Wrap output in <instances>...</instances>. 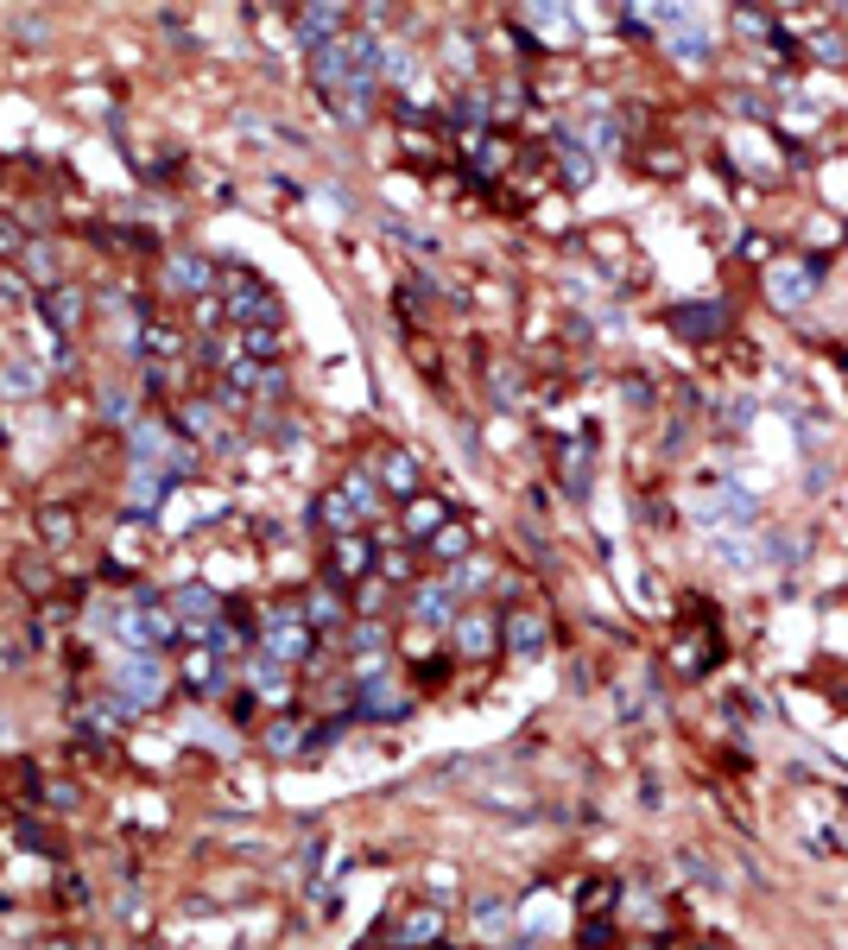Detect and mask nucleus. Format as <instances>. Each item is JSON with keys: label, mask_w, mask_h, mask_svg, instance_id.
<instances>
[{"label": "nucleus", "mask_w": 848, "mask_h": 950, "mask_svg": "<svg viewBox=\"0 0 848 950\" xmlns=\"http://www.w3.org/2000/svg\"><path fill=\"white\" fill-rule=\"evenodd\" d=\"M431 551H438L443 564H456V558H469V533H463V526L450 520V526H443L438 539H431Z\"/></svg>", "instance_id": "21"}, {"label": "nucleus", "mask_w": 848, "mask_h": 950, "mask_svg": "<svg viewBox=\"0 0 848 950\" xmlns=\"http://www.w3.org/2000/svg\"><path fill=\"white\" fill-rule=\"evenodd\" d=\"M311 83H317V96L324 102H336L349 83H355V71H349V51H342V38H330V45H317L311 51Z\"/></svg>", "instance_id": "3"}, {"label": "nucleus", "mask_w": 848, "mask_h": 950, "mask_svg": "<svg viewBox=\"0 0 848 950\" xmlns=\"http://www.w3.org/2000/svg\"><path fill=\"white\" fill-rule=\"evenodd\" d=\"M501 640H507V653L539 659V653H545V622H539L532 609H514V615H507V627H501Z\"/></svg>", "instance_id": "6"}, {"label": "nucleus", "mask_w": 848, "mask_h": 950, "mask_svg": "<svg viewBox=\"0 0 848 950\" xmlns=\"http://www.w3.org/2000/svg\"><path fill=\"white\" fill-rule=\"evenodd\" d=\"M716 551H722V564H735V571H747V564H754L747 539H716Z\"/></svg>", "instance_id": "26"}, {"label": "nucleus", "mask_w": 848, "mask_h": 950, "mask_svg": "<svg viewBox=\"0 0 848 950\" xmlns=\"http://www.w3.org/2000/svg\"><path fill=\"white\" fill-rule=\"evenodd\" d=\"M526 26H539V33H570V13H557V7H532Z\"/></svg>", "instance_id": "24"}, {"label": "nucleus", "mask_w": 848, "mask_h": 950, "mask_svg": "<svg viewBox=\"0 0 848 950\" xmlns=\"http://www.w3.org/2000/svg\"><path fill=\"white\" fill-rule=\"evenodd\" d=\"M45 533H51V539H64V533H76V520H64V513L51 508V513H45Z\"/></svg>", "instance_id": "31"}, {"label": "nucleus", "mask_w": 848, "mask_h": 950, "mask_svg": "<svg viewBox=\"0 0 848 950\" xmlns=\"http://www.w3.org/2000/svg\"><path fill=\"white\" fill-rule=\"evenodd\" d=\"M678 329H691V336H709V329H716V311H678Z\"/></svg>", "instance_id": "27"}, {"label": "nucleus", "mask_w": 848, "mask_h": 950, "mask_svg": "<svg viewBox=\"0 0 848 950\" xmlns=\"http://www.w3.org/2000/svg\"><path fill=\"white\" fill-rule=\"evenodd\" d=\"M443 526H450V508H443L438 495H412V501H406V533H412V539H425V533L438 539Z\"/></svg>", "instance_id": "11"}, {"label": "nucleus", "mask_w": 848, "mask_h": 950, "mask_svg": "<svg viewBox=\"0 0 848 950\" xmlns=\"http://www.w3.org/2000/svg\"><path fill=\"white\" fill-rule=\"evenodd\" d=\"M222 311H228L235 324H248V329H260V324L279 329V298H273V286L254 279V273H235V286H228V298H222Z\"/></svg>", "instance_id": "1"}, {"label": "nucleus", "mask_w": 848, "mask_h": 950, "mask_svg": "<svg viewBox=\"0 0 848 950\" xmlns=\"http://www.w3.org/2000/svg\"><path fill=\"white\" fill-rule=\"evenodd\" d=\"M298 38L317 51V45H330L342 38V7H298Z\"/></svg>", "instance_id": "9"}, {"label": "nucleus", "mask_w": 848, "mask_h": 950, "mask_svg": "<svg viewBox=\"0 0 848 950\" xmlns=\"http://www.w3.org/2000/svg\"><path fill=\"white\" fill-rule=\"evenodd\" d=\"M26 298V279H13V273H0V304H20Z\"/></svg>", "instance_id": "30"}, {"label": "nucleus", "mask_w": 848, "mask_h": 950, "mask_svg": "<svg viewBox=\"0 0 848 950\" xmlns=\"http://www.w3.org/2000/svg\"><path fill=\"white\" fill-rule=\"evenodd\" d=\"M438 925H443L438 907H412V913L400 918V932H393V938H400V945H418V938H438Z\"/></svg>", "instance_id": "19"}, {"label": "nucleus", "mask_w": 848, "mask_h": 950, "mask_svg": "<svg viewBox=\"0 0 848 950\" xmlns=\"http://www.w3.org/2000/svg\"><path fill=\"white\" fill-rule=\"evenodd\" d=\"M114 691L127 697V703H159V697H165V665H159L147 647H134L127 665H121V678H114Z\"/></svg>", "instance_id": "2"}, {"label": "nucleus", "mask_w": 848, "mask_h": 950, "mask_svg": "<svg viewBox=\"0 0 848 950\" xmlns=\"http://www.w3.org/2000/svg\"><path fill=\"white\" fill-rule=\"evenodd\" d=\"M456 640H463V653H488L494 627H488V622H463V627H456Z\"/></svg>", "instance_id": "23"}, {"label": "nucleus", "mask_w": 848, "mask_h": 950, "mask_svg": "<svg viewBox=\"0 0 848 950\" xmlns=\"http://www.w3.org/2000/svg\"><path fill=\"white\" fill-rule=\"evenodd\" d=\"M210 279H216V266H210L203 254H172L165 260V286H172V292L197 298V292H210Z\"/></svg>", "instance_id": "5"}, {"label": "nucleus", "mask_w": 848, "mask_h": 950, "mask_svg": "<svg viewBox=\"0 0 848 950\" xmlns=\"http://www.w3.org/2000/svg\"><path fill=\"white\" fill-rule=\"evenodd\" d=\"M716 495H722V501H703V520H722V513H729V520H754V495H747V488H716Z\"/></svg>", "instance_id": "16"}, {"label": "nucleus", "mask_w": 848, "mask_h": 950, "mask_svg": "<svg viewBox=\"0 0 848 950\" xmlns=\"http://www.w3.org/2000/svg\"><path fill=\"white\" fill-rule=\"evenodd\" d=\"M317 520H324V526H336V533H355V520H362V513L349 508V495H342V488H336L330 501H324V508H317Z\"/></svg>", "instance_id": "20"}, {"label": "nucleus", "mask_w": 848, "mask_h": 950, "mask_svg": "<svg viewBox=\"0 0 848 950\" xmlns=\"http://www.w3.org/2000/svg\"><path fill=\"white\" fill-rule=\"evenodd\" d=\"M412 615H418V622H450V615H456V589L450 584H418L412 589Z\"/></svg>", "instance_id": "12"}, {"label": "nucleus", "mask_w": 848, "mask_h": 950, "mask_svg": "<svg viewBox=\"0 0 848 950\" xmlns=\"http://www.w3.org/2000/svg\"><path fill=\"white\" fill-rule=\"evenodd\" d=\"M45 317H51L58 329H71L76 317H83V292H71V286H51V292H45Z\"/></svg>", "instance_id": "17"}, {"label": "nucleus", "mask_w": 848, "mask_h": 950, "mask_svg": "<svg viewBox=\"0 0 848 950\" xmlns=\"http://www.w3.org/2000/svg\"><path fill=\"white\" fill-rule=\"evenodd\" d=\"M311 622H342V602H336V596H317V602H311Z\"/></svg>", "instance_id": "28"}, {"label": "nucleus", "mask_w": 848, "mask_h": 950, "mask_svg": "<svg viewBox=\"0 0 848 950\" xmlns=\"http://www.w3.org/2000/svg\"><path fill=\"white\" fill-rule=\"evenodd\" d=\"M671 51H678L684 64H703V58H709V38H703V26L691 20V13H671Z\"/></svg>", "instance_id": "13"}, {"label": "nucleus", "mask_w": 848, "mask_h": 950, "mask_svg": "<svg viewBox=\"0 0 848 950\" xmlns=\"http://www.w3.org/2000/svg\"><path fill=\"white\" fill-rule=\"evenodd\" d=\"M102 412H109V418H134V400H127V393H102Z\"/></svg>", "instance_id": "29"}, {"label": "nucleus", "mask_w": 848, "mask_h": 950, "mask_svg": "<svg viewBox=\"0 0 848 950\" xmlns=\"http://www.w3.org/2000/svg\"><path fill=\"white\" fill-rule=\"evenodd\" d=\"M330 571H336V577H368V571H374V546L362 539V533H342V539L330 546Z\"/></svg>", "instance_id": "8"}, {"label": "nucleus", "mask_w": 848, "mask_h": 950, "mask_svg": "<svg viewBox=\"0 0 848 950\" xmlns=\"http://www.w3.org/2000/svg\"><path fill=\"white\" fill-rule=\"evenodd\" d=\"M374 482H380V495L393 488V495H418V470H412V457L406 450H380V470H374Z\"/></svg>", "instance_id": "10"}, {"label": "nucleus", "mask_w": 848, "mask_h": 950, "mask_svg": "<svg viewBox=\"0 0 848 950\" xmlns=\"http://www.w3.org/2000/svg\"><path fill=\"white\" fill-rule=\"evenodd\" d=\"M185 678L197 685V691H210V678H216V647H197V653L185 659Z\"/></svg>", "instance_id": "22"}, {"label": "nucleus", "mask_w": 848, "mask_h": 950, "mask_svg": "<svg viewBox=\"0 0 848 950\" xmlns=\"http://www.w3.org/2000/svg\"><path fill=\"white\" fill-rule=\"evenodd\" d=\"M134 634L147 640V653L152 647H165V640H178V615L159 602V596H134Z\"/></svg>", "instance_id": "4"}, {"label": "nucleus", "mask_w": 848, "mask_h": 950, "mask_svg": "<svg viewBox=\"0 0 848 950\" xmlns=\"http://www.w3.org/2000/svg\"><path fill=\"white\" fill-rule=\"evenodd\" d=\"M342 495H349V508L362 513V520H368V513L380 508V482H374L368 470H355V475H349V482H342Z\"/></svg>", "instance_id": "18"}, {"label": "nucleus", "mask_w": 848, "mask_h": 950, "mask_svg": "<svg viewBox=\"0 0 848 950\" xmlns=\"http://www.w3.org/2000/svg\"><path fill=\"white\" fill-rule=\"evenodd\" d=\"M811 51H817V58H823V64H843V58H848L843 33H817V38H811Z\"/></svg>", "instance_id": "25"}, {"label": "nucleus", "mask_w": 848, "mask_h": 950, "mask_svg": "<svg viewBox=\"0 0 848 950\" xmlns=\"http://www.w3.org/2000/svg\"><path fill=\"white\" fill-rule=\"evenodd\" d=\"M38 380H45V374H38L33 362H7L0 367V400H33Z\"/></svg>", "instance_id": "15"}, {"label": "nucleus", "mask_w": 848, "mask_h": 950, "mask_svg": "<svg viewBox=\"0 0 848 950\" xmlns=\"http://www.w3.org/2000/svg\"><path fill=\"white\" fill-rule=\"evenodd\" d=\"M773 304H785V311H798L805 298H811V286H817V273L811 266H798V260H785V266H773Z\"/></svg>", "instance_id": "7"}, {"label": "nucleus", "mask_w": 848, "mask_h": 950, "mask_svg": "<svg viewBox=\"0 0 848 950\" xmlns=\"http://www.w3.org/2000/svg\"><path fill=\"white\" fill-rule=\"evenodd\" d=\"M172 615H185V622H197V627L216 622V596H210L203 584H185L178 596H172Z\"/></svg>", "instance_id": "14"}]
</instances>
